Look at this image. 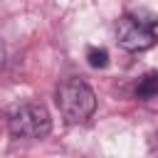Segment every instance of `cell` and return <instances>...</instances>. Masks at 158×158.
<instances>
[{"mask_svg":"<svg viewBox=\"0 0 158 158\" xmlns=\"http://www.w3.org/2000/svg\"><path fill=\"white\" fill-rule=\"evenodd\" d=\"M57 109L67 123H81L94 114L96 94L91 91L89 84H84L79 79H69V81L59 84V89H57Z\"/></svg>","mask_w":158,"mask_h":158,"instance_id":"obj_1","label":"cell"},{"mask_svg":"<svg viewBox=\"0 0 158 158\" xmlns=\"http://www.w3.org/2000/svg\"><path fill=\"white\" fill-rule=\"evenodd\" d=\"M7 128L15 138H44L52 131V116L42 104L27 101V104H17L7 111Z\"/></svg>","mask_w":158,"mask_h":158,"instance_id":"obj_2","label":"cell"},{"mask_svg":"<svg viewBox=\"0 0 158 158\" xmlns=\"http://www.w3.org/2000/svg\"><path fill=\"white\" fill-rule=\"evenodd\" d=\"M116 42L128 52H143L151 49L156 42V30L151 20H138L131 15H123L116 25Z\"/></svg>","mask_w":158,"mask_h":158,"instance_id":"obj_3","label":"cell"},{"mask_svg":"<svg viewBox=\"0 0 158 158\" xmlns=\"http://www.w3.org/2000/svg\"><path fill=\"white\" fill-rule=\"evenodd\" d=\"M136 94H138L141 99H153V96L158 94V74H156V72H148V74L141 79Z\"/></svg>","mask_w":158,"mask_h":158,"instance_id":"obj_4","label":"cell"},{"mask_svg":"<svg viewBox=\"0 0 158 158\" xmlns=\"http://www.w3.org/2000/svg\"><path fill=\"white\" fill-rule=\"evenodd\" d=\"M86 62H89V67H94V69H104V67L109 64V52L101 49V47H89V49H86Z\"/></svg>","mask_w":158,"mask_h":158,"instance_id":"obj_5","label":"cell"}]
</instances>
